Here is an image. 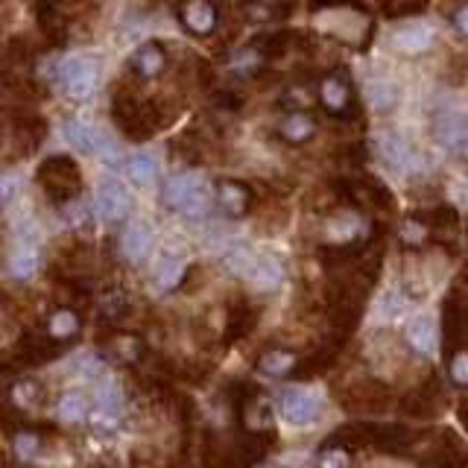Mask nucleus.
<instances>
[{
    "label": "nucleus",
    "instance_id": "f257e3e1",
    "mask_svg": "<svg viewBox=\"0 0 468 468\" xmlns=\"http://www.w3.org/2000/svg\"><path fill=\"white\" fill-rule=\"evenodd\" d=\"M161 199L167 202L176 214L182 217H205L208 208H211V194L205 187V179L199 173H179V176H170L164 182V194Z\"/></svg>",
    "mask_w": 468,
    "mask_h": 468
},
{
    "label": "nucleus",
    "instance_id": "393cba45",
    "mask_svg": "<svg viewBox=\"0 0 468 468\" xmlns=\"http://www.w3.org/2000/svg\"><path fill=\"white\" fill-rule=\"evenodd\" d=\"M100 310L109 316V320H121V316L126 313V296H123V290H105L103 296H100Z\"/></svg>",
    "mask_w": 468,
    "mask_h": 468
},
{
    "label": "nucleus",
    "instance_id": "a878e982",
    "mask_svg": "<svg viewBox=\"0 0 468 468\" xmlns=\"http://www.w3.org/2000/svg\"><path fill=\"white\" fill-rule=\"evenodd\" d=\"M448 374H451L454 386H463V390H468V348H460V351H456V355L451 357Z\"/></svg>",
    "mask_w": 468,
    "mask_h": 468
},
{
    "label": "nucleus",
    "instance_id": "bb28decb",
    "mask_svg": "<svg viewBox=\"0 0 468 468\" xmlns=\"http://www.w3.org/2000/svg\"><path fill=\"white\" fill-rule=\"evenodd\" d=\"M35 395H39V386H35L32 381H15L9 386V398L18 407H30L35 401Z\"/></svg>",
    "mask_w": 468,
    "mask_h": 468
},
{
    "label": "nucleus",
    "instance_id": "4be33fe9",
    "mask_svg": "<svg viewBox=\"0 0 468 468\" xmlns=\"http://www.w3.org/2000/svg\"><path fill=\"white\" fill-rule=\"evenodd\" d=\"M369 103L374 105L378 112H390L392 105L398 103V88L392 86L390 79H374L369 82Z\"/></svg>",
    "mask_w": 468,
    "mask_h": 468
},
{
    "label": "nucleus",
    "instance_id": "9b49d317",
    "mask_svg": "<svg viewBox=\"0 0 468 468\" xmlns=\"http://www.w3.org/2000/svg\"><path fill=\"white\" fill-rule=\"evenodd\" d=\"M121 170L135 187H147L158 179V161L149 156V152H135V156H126Z\"/></svg>",
    "mask_w": 468,
    "mask_h": 468
},
{
    "label": "nucleus",
    "instance_id": "5701e85b",
    "mask_svg": "<svg viewBox=\"0 0 468 468\" xmlns=\"http://www.w3.org/2000/svg\"><path fill=\"white\" fill-rule=\"evenodd\" d=\"M184 264L179 261V257H164V261L158 264L156 269V281H158V287L161 290H176L184 281Z\"/></svg>",
    "mask_w": 468,
    "mask_h": 468
},
{
    "label": "nucleus",
    "instance_id": "39448f33",
    "mask_svg": "<svg viewBox=\"0 0 468 468\" xmlns=\"http://www.w3.org/2000/svg\"><path fill=\"white\" fill-rule=\"evenodd\" d=\"M94 205H97V214L105 222H121L132 211V199H129V194L117 182H103L97 187V194H94Z\"/></svg>",
    "mask_w": 468,
    "mask_h": 468
},
{
    "label": "nucleus",
    "instance_id": "0eeeda50",
    "mask_svg": "<svg viewBox=\"0 0 468 468\" xmlns=\"http://www.w3.org/2000/svg\"><path fill=\"white\" fill-rule=\"evenodd\" d=\"M281 410H284V418L290 425H313L320 418V398L308 390H287L281 395Z\"/></svg>",
    "mask_w": 468,
    "mask_h": 468
},
{
    "label": "nucleus",
    "instance_id": "ddd939ff",
    "mask_svg": "<svg viewBox=\"0 0 468 468\" xmlns=\"http://www.w3.org/2000/svg\"><path fill=\"white\" fill-rule=\"evenodd\" d=\"M257 369H261L266 378H290V374L299 369V357L287 348H269L257 357Z\"/></svg>",
    "mask_w": 468,
    "mask_h": 468
},
{
    "label": "nucleus",
    "instance_id": "2eb2a0df",
    "mask_svg": "<svg viewBox=\"0 0 468 468\" xmlns=\"http://www.w3.org/2000/svg\"><path fill=\"white\" fill-rule=\"evenodd\" d=\"M278 135L284 138L287 144H308V140L316 135V121L304 112H292L281 121Z\"/></svg>",
    "mask_w": 468,
    "mask_h": 468
},
{
    "label": "nucleus",
    "instance_id": "20e7f679",
    "mask_svg": "<svg viewBox=\"0 0 468 468\" xmlns=\"http://www.w3.org/2000/svg\"><path fill=\"white\" fill-rule=\"evenodd\" d=\"M433 138L442 149L454 152V156H465L468 152V117L460 112H442L433 121Z\"/></svg>",
    "mask_w": 468,
    "mask_h": 468
},
{
    "label": "nucleus",
    "instance_id": "7ed1b4c3",
    "mask_svg": "<svg viewBox=\"0 0 468 468\" xmlns=\"http://www.w3.org/2000/svg\"><path fill=\"white\" fill-rule=\"evenodd\" d=\"M56 76L62 82V88L68 91V97H74V100H88L94 88H97V68L82 56L62 58L56 68Z\"/></svg>",
    "mask_w": 468,
    "mask_h": 468
},
{
    "label": "nucleus",
    "instance_id": "6e6552de",
    "mask_svg": "<svg viewBox=\"0 0 468 468\" xmlns=\"http://www.w3.org/2000/svg\"><path fill=\"white\" fill-rule=\"evenodd\" d=\"M320 103L328 114L334 117H346L348 109H351V86L346 76L339 74H328L322 82H320Z\"/></svg>",
    "mask_w": 468,
    "mask_h": 468
},
{
    "label": "nucleus",
    "instance_id": "c9c22d12",
    "mask_svg": "<svg viewBox=\"0 0 468 468\" xmlns=\"http://www.w3.org/2000/svg\"><path fill=\"white\" fill-rule=\"evenodd\" d=\"M290 94H292V97H290V103H299V105H308V100H310V97H308V91H302V88H292Z\"/></svg>",
    "mask_w": 468,
    "mask_h": 468
},
{
    "label": "nucleus",
    "instance_id": "a211bd4d",
    "mask_svg": "<svg viewBox=\"0 0 468 468\" xmlns=\"http://www.w3.org/2000/svg\"><path fill=\"white\" fill-rule=\"evenodd\" d=\"M65 138L70 140V147H76L79 152H97L103 147L97 129L82 123V121H68L65 123Z\"/></svg>",
    "mask_w": 468,
    "mask_h": 468
},
{
    "label": "nucleus",
    "instance_id": "f03ea898",
    "mask_svg": "<svg viewBox=\"0 0 468 468\" xmlns=\"http://www.w3.org/2000/svg\"><path fill=\"white\" fill-rule=\"evenodd\" d=\"M39 182L44 184V191L50 194L58 202H70L79 194V170L70 158L56 156L50 161H44V167L39 170Z\"/></svg>",
    "mask_w": 468,
    "mask_h": 468
},
{
    "label": "nucleus",
    "instance_id": "f704fd0d",
    "mask_svg": "<svg viewBox=\"0 0 468 468\" xmlns=\"http://www.w3.org/2000/svg\"><path fill=\"white\" fill-rule=\"evenodd\" d=\"M15 187H18L15 176H6V179H4V202H9V199L15 196Z\"/></svg>",
    "mask_w": 468,
    "mask_h": 468
},
{
    "label": "nucleus",
    "instance_id": "423d86ee",
    "mask_svg": "<svg viewBox=\"0 0 468 468\" xmlns=\"http://www.w3.org/2000/svg\"><path fill=\"white\" fill-rule=\"evenodd\" d=\"M179 21L187 32L211 35L220 23V12L211 0H184L182 9H179Z\"/></svg>",
    "mask_w": 468,
    "mask_h": 468
},
{
    "label": "nucleus",
    "instance_id": "c756f323",
    "mask_svg": "<svg viewBox=\"0 0 468 468\" xmlns=\"http://www.w3.org/2000/svg\"><path fill=\"white\" fill-rule=\"evenodd\" d=\"M91 418V428H97V430H114L117 428V410H109V407H100L88 416Z\"/></svg>",
    "mask_w": 468,
    "mask_h": 468
},
{
    "label": "nucleus",
    "instance_id": "7c9ffc66",
    "mask_svg": "<svg viewBox=\"0 0 468 468\" xmlns=\"http://www.w3.org/2000/svg\"><path fill=\"white\" fill-rule=\"evenodd\" d=\"M97 404L100 407H109V410H121V390H117V383H103L97 390Z\"/></svg>",
    "mask_w": 468,
    "mask_h": 468
},
{
    "label": "nucleus",
    "instance_id": "cd10ccee",
    "mask_svg": "<svg viewBox=\"0 0 468 468\" xmlns=\"http://www.w3.org/2000/svg\"><path fill=\"white\" fill-rule=\"evenodd\" d=\"M322 465H348L351 463V454L343 448V445H328L325 442V448L320 451V456H316Z\"/></svg>",
    "mask_w": 468,
    "mask_h": 468
},
{
    "label": "nucleus",
    "instance_id": "4468645a",
    "mask_svg": "<svg viewBox=\"0 0 468 468\" xmlns=\"http://www.w3.org/2000/svg\"><path fill=\"white\" fill-rule=\"evenodd\" d=\"M149 246H152V229L147 222H129L121 238V249L129 261H140L149 252Z\"/></svg>",
    "mask_w": 468,
    "mask_h": 468
},
{
    "label": "nucleus",
    "instance_id": "f3484780",
    "mask_svg": "<svg viewBox=\"0 0 468 468\" xmlns=\"http://www.w3.org/2000/svg\"><path fill=\"white\" fill-rule=\"evenodd\" d=\"M392 44H395V50L410 53V56L425 53L433 44V30L430 27H404L392 35Z\"/></svg>",
    "mask_w": 468,
    "mask_h": 468
},
{
    "label": "nucleus",
    "instance_id": "6ab92c4d",
    "mask_svg": "<svg viewBox=\"0 0 468 468\" xmlns=\"http://www.w3.org/2000/svg\"><path fill=\"white\" fill-rule=\"evenodd\" d=\"M79 316L76 310H70V308H58L50 313V320H47V337H53V339H70V337H76L79 334Z\"/></svg>",
    "mask_w": 468,
    "mask_h": 468
},
{
    "label": "nucleus",
    "instance_id": "412c9836",
    "mask_svg": "<svg viewBox=\"0 0 468 468\" xmlns=\"http://www.w3.org/2000/svg\"><path fill=\"white\" fill-rule=\"evenodd\" d=\"M246 275L252 278V284L261 292H273V290L281 287V269L273 261H255Z\"/></svg>",
    "mask_w": 468,
    "mask_h": 468
},
{
    "label": "nucleus",
    "instance_id": "9d476101",
    "mask_svg": "<svg viewBox=\"0 0 468 468\" xmlns=\"http://www.w3.org/2000/svg\"><path fill=\"white\" fill-rule=\"evenodd\" d=\"M378 149H381L383 161L390 164V167H395L398 173H407L416 164L413 149H410L407 140L401 135H395V132H383L378 138Z\"/></svg>",
    "mask_w": 468,
    "mask_h": 468
},
{
    "label": "nucleus",
    "instance_id": "473e14b6",
    "mask_svg": "<svg viewBox=\"0 0 468 468\" xmlns=\"http://www.w3.org/2000/svg\"><path fill=\"white\" fill-rule=\"evenodd\" d=\"M428 238V226L421 220H407L404 222V240L407 243H421Z\"/></svg>",
    "mask_w": 468,
    "mask_h": 468
},
{
    "label": "nucleus",
    "instance_id": "dca6fc26",
    "mask_svg": "<svg viewBox=\"0 0 468 468\" xmlns=\"http://www.w3.org/2000/svg\"><path fill=\"white\" fill-rule=\"evenodd\" d=\"M407 343L413 346L418 355H433L436 351V325L430 316H418L407 328Z\"/></svg>",
    "mask_w": 468,
    "mask_h": 468
},
{
    "label": "nucleus",
    "instance_id": "aec40b11",
    "mask_svg": "<svg viewBox=\"0 0 468 468\" xmlns=\"http://www.w3.org/2000/svg\"><path fill=\"white\" fill-rule=\"evenodd\" d=\"M56 416L62 418V421H68V425H79L82 418L91 416L86 395H79V392H65L62 398H58V404H56Z\"/></svg>",
    "mask_w": 468,
    "mask_h": 468
},
{
    "label": "nucleus",
    "instance_id": "c85d7f7f",
    "mask_svg": "<svg viewBox=\"0 0 468 468\" xmlns=\"http://www.w3.org/2000/svg\"><path fill=\"white\" fill-rule=\"evenodd\" d=\"M398 313H401V296H398L395 290L383 292L378 302V316L381 320H398Z\"/></svg>",
    "mask_w": 468,
    "mask_h": 468
},
{
    "label": "nucleus",
    "instance_id": "b1692460",
    "mask_svg": "<svg viewBox=\"0 0 468 468\" xmlns=\"http://www.w3.org/2000/svg\"><path fill=\"white\" fill-rule=\"evenodd\" d=\"M9 273H12V278H18V281L32 278L35 273H39V257H35L32 249L23 246V249H18L15 255L9 257Z\"/></svg>",
    "mask_w": 468,
    "mask_h": 468
},
{
    "label": "nucleus",
    "instance_id": "2f4dec72",
    "mask_svg": "<svg viewBox=\"0 0 468 468\" xmlns=\"http://www.w3.org/2000/svg\"><path fill=\"white\" fill-rule=\"evenodd\" d=\"M41 439L35 436V433H15V451L23 456V460H30V456L39 451Z\"/></svg>",
    "mask_w": 468,
    "mask_h": 468
},
{
    "label": "nucleus",
    "instance_id": "1a4fd4ad",
    "mask_svg": "<svg viewBox=\"0 0 468 468\" xmlns=\"http://www.w3.org/2000/svg\"><path fill=\"white\" fill-rule=\"evenodd\" d=\"M217 205L231 217H243L252 208V191L243 182L222 179L217 184Z\"/></svg>",
    "mask_w": 468,
    "mask_h": 468
},
{
    "label": "nucleus",
    "instance_id": "72a5a7b5",
    "mask_svg": "<svg viewBox=\"0 0 468 468\" xmlns=\"http://www.w3.org/2000/svg\"><path fill=\"white\" fill-rule=\"evenodd\" d=\"M451 21H454L456 32H460V35H465V39H468V6H460V9H456Z\"/></svg>",
    "mask_w": 468,
    "mask_h": 468
},
{
    "label": "nucleus",
    "instance_id": "f8f14e48",
    "mask_svg": "<svg viewBox=\"0 0 468 468\" xmlns=\"http://www.w3.org/2000/svg\"><path fill=\"white\" fill-rule=\"evenodd\" d=\"M164 62H167V56H164V50L158 44H144L132 53V58H129V68H132L135 76L152 79L164 70Z\"/></svg>",
    "mask_w": 468,
    "mask_h": 468
}]
</instances>
